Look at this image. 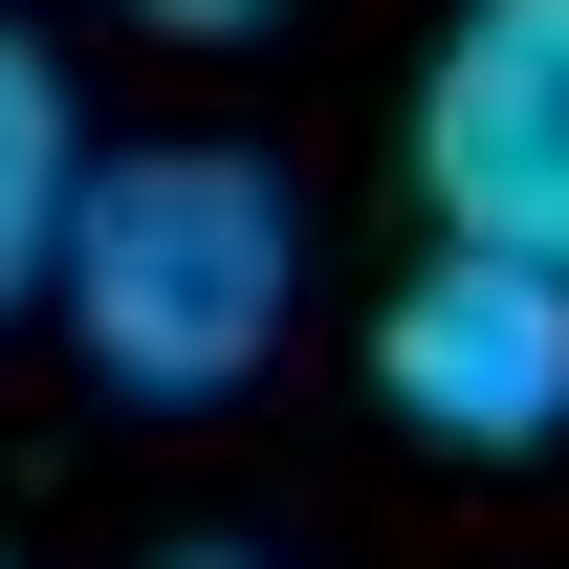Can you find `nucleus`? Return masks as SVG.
Returning <instances> with one entry per match:
<instances>
[{"label":"nucleus","instance_id":"f257e3e1","mask_svg":"<svg viewBox=\"0 0 569 569\" xmlns=\"http://www.w3.org/2000/svg\"><path fill=\"white\" fill-rule=\"evenodd\" d=\"M88 329V372L110 395H153V417H198V395H241V372L284 351V176L219 132H153V153H88V219H67V284H44Z\"/></svg>","mask_w":569,"mask_h":569},{"label":"nucleus","instance_id":"f03ea898","mask_svg":"<svg viewBox=\"0 0 569 569\" xmlns=\"http://www.w3.org/2000/svg\"><path fill=\"white\" fill-rule=\"evenodd\" d=\"M372 395L460 460H548L569 438V263L526 241H438L395 307H372Z\"/></svg>","mask_w":569,"mask_h":569},{"label":"nucleus","instance_id":"7ed1b4c3","mask_svg":"<svg viewBox=\"0 0 569 569\" xmlns=\"http://www.w3.org/2000/svg\"><path fill=\"white\" fill-rule=\"evenodd\" d=\"M417 198L438 241L569 263V0H460L417 67Z\"/></svg>","mask_w":569,"mask_h":569},{"label":"nucleus","instance_id":"20e7f679","mask_svg":"<svg viewBox=\"0 0 569 569\" xmlns=\"http://www.w3.org/2000/svg\"><path fill=\"white\" fill-rule=\"evenodd\" d=\"M67 219H88V110H67V67L0 22V307L67 284Z\"/></svg>","mask_w":569,"mask_h":569},{"label":"nucleus","instance_id":"39448f33","mask_svg":"<svg viewBox=\"0 0 569 569\" xmlns=\"http://www.w3.org/2000/svg\"><path fill=\"white\" fill-rule=\"evenodd\" d=\"M110 22H153V44H241L263 0H110Z\"/></svg>","mask_w":569,"mask_h":569},{"label":"nucleus","instance_id":"423d86ee","mask_svg":"<svg viewBox=\"0 0 569 569\" xmlns=\"http://www.w3.org/2000/svg\"><path fill=\"white\" fill-rule=\"evenodd\" d=\"M153 569H241V548H153Z\"/></svg>","mask_w":569,"mask_h":569}]
</instances>
